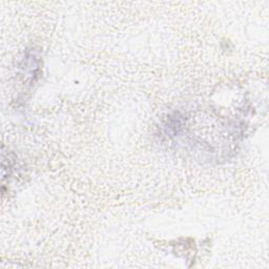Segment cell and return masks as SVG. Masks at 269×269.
<instances>
[{"label":"cell","instance_id":"obj_1","mask_svg":"<svg viewBox=\"0 0 269 269\" xmlns=\"http://www.w3.org/2000/svg\"><path fill=\"white\" fill-rule=\"evenodd\" d=\"M183 128V119L179 115L171 116L165 123V132L167 136H177Z\"/></svg>","mask_w":269,"mask_h":269}]
</instances>
